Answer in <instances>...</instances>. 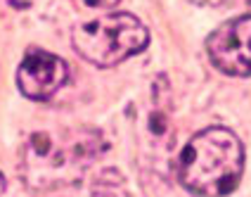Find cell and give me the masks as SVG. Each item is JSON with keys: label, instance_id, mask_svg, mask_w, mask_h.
I'll use <instances>...</instances> for the list:
<instances>
[{"label": "cell", "instance_id": "52a82bcc", "mask_svg": "<svg viewBox=\"0 0 251 197\" xmlns=\"http://www.w3.org/2000/svg\"><path fill=\"white\" fill-rule=\"evenodd\" d=\"M83 2L90 7H114L119 0H83Z\"/></svg>", "mask_w": 251, "mask_h": 197}, {"label": "cell", "instance_id": "8992f818", "mask_svg": "<svg viewBox=\"0 0 251 197\" xmlns=\"http://www.w3.org/2000/svg\"><path fill=\"white\" fill-rule=\"evenodd\" d=\"M36 0H0V5H5V7H12V10H26L31 7Z\"/></svg>", "mask_w": 251, "mask_h": 197}, {"label": "cell", "instance_id": "5b68a950", "mask_svg": "<svg viewBox=\"0 0 251 197\" xmlns=\"http://www.w3.org/2000/svg\"><path fill=\"white\" fill-rule=\"evenodd\" d=\"M69 79V67L62 57L41 48H31L17 69V85L31 100L52 98Z\"/></svg>", "mask_w": 251, "mask_h": 197}, {"label": "cell", "instance_id": "277c9868", "mask_svg": "<svg viewBox=\"0 0 251 197\" xmlns=\"http://www.w3.org/2000/svg\"><path fill=\"white\" fill-rule=\"evenodd\" d=\"M206 53L227 76H251V14L218 27L206 38Z\"/></svg>", "mask_w": 251, "mask_h": 197}, {"label": "cell", "instance_id": "6da1fadb", "mask_svg": "<svg viewBox=\"0 0 251 197\" xmlns=\"http://www.w3.org/2000/svg\"><path fill=\"white\" fill-rule=\"evenodd\" d=\"M102 150L104 141L93 128L38 131L26 141L22 155L24 181L36 190L76 183Z\"/></svg>", "mask_w": 251, "mask_h": 197}, {"label": "cell", "instance_id": "9c48e42d", "mask_svg": "<svg viewBox=\"0 0 251 197\" xmlns=\"http://www.w3.org/2000/svg\"><path fill=\"white\" fill-rule=\"evenodd\" d=\"M244 2H251V0H244Z\"/></svg>", "mask_w": 251, "mask_h": 197}, {"label": "cell", "instance_id": "7a4b0ae2", "mask_svg": "<svg viewBox=\"0 0 251 197\" xmlns=\"http://www.w3.org/2000/svg\"><path fill=\"white\" fill-rule=\"evenodd\" d=\"M244 145L225 126L204 128L187 141L178 162V181L199 197H225L239 185Z\"/></svg>", "mask_w": 251, "mask_h": 197}, {"label": "cell", "instance_id": "3957f363", "mask_svg": "<svg viewBox=\"0 0 251 197\" xmlns=\"http://www.w3.org/2000/svg\"><path fill=\"white\" fill-rule=\"evenodd\" d=\"M150 43V31L135 14L114 12L83 24L71 31V45L85 62L95 67H116L128 57L140 55Z\"/></svg>", "mask_w": 251, "mask_h": 197}, {"label": "cell", "instance_id": "ba28073f", "mask_svg": "<svg viewBox=\"0 0 251 197\" xmlns=\"http://www.w3.org/2000/svg\"><path fill=\"white\" fill-rule=\"evenodd\" d=\"M2 193H5V178H2V173H0V197H2Z\"/></svg>", "mask_w": 251, "mask_h": 197}]
</instances>
